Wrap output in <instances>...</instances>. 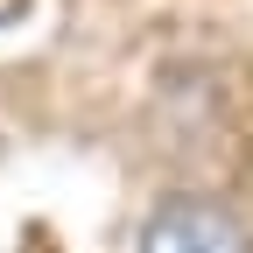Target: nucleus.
<instances>
[{
	"label": "nucleus",
	"instance_id": "nucleus-1",
	"mask_svg": "<svg viewBox=\"0 0 253 253\" xmlns=\"http://www.w3.org/2000/svg\"><path fill=\"white\" fill-rule=\"evenodd\" d=\"M134 253H239V225L204 197H162L141 218Z\"/></svg>",
	"mask_w": 253,
	"mask_h": 253
}]
</instances>
